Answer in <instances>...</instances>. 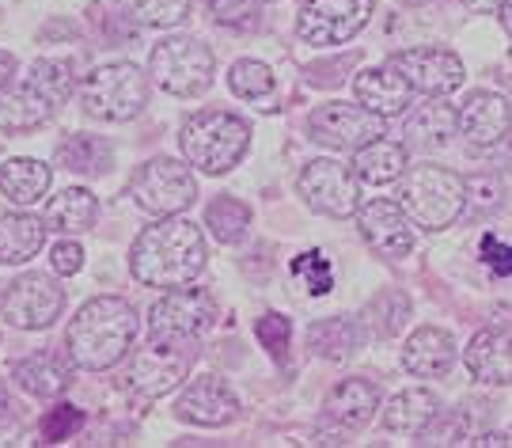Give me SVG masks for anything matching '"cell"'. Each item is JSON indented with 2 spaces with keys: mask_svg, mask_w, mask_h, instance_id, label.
<instances>
[{
  "mask_svg": "<svg viewBox=\"0 0 512 448\" xmlns=\"http://www.w3.org/2000/svg\"><path fill=\"white\" fill-rule=\"evenodd\" d=\"M471 445H482V448H494V445H512V437H505V433H478Z\"/></svg>",
  "mask_w": 512,
  "mask_h": 448,
  "instance_id": "obj_43",
  "label": "cell"
},
{
  "mask_svg": "<svg viewBox=\"0 0 512 448\" xmlns=\"http://www.w3.org/2000/svg\"><path fill=\"white\" fill-rule=\"evenodd\" d=\"M357 217H361V236H365L376 255L406 259L414 251V221L406 217V209L399 202L372 198L368 206L357 209Z\"/></svg>",
  "mask_w": 512,
  "mask_h": 448,
  "instance_id": "obj_16",
  "label": "cell"
},
{
  "mask_svg": "<svg viewBox=\"0 0 512 448\" xmlns=\"http://www.w3.org/2000/svg\"><path fill=\"white\" fill-rule=\"evenodd\" d=\"M311 350L319 357H327V361H349V357L361 350V327H357V319L349 316H334V319H319L315 327H311Z\"/></svg>",
  "mask_w": 512,
  "mask_h": 448,
  "instance_id": "obj_29",
  "label": "cell"
},
{
  "mask_svg": "<svg viewBox=\"0 0 512 448\" xmlns=\"http://www.w3.org/2000/svg\"><path fill=\"white\" fill-rule=\"evenodd\" d=\"M12 422V403H8V395L0 392V430Z\"/></svg>",
  "mask_w": 512,
  "mask_h": 448,
  "instance_id": "obj_45",
  "label": "cell"
},
{
  "mask_svg": "<svg viewBox=\"0 0 512 448\" xmlns=\"http://www.w3.org/2000/svg\"><path fill=\"white\" fill-rule=\"evenodd\" d=\"M217 319V300L209 289H167L148 312V335L202 338Z\"/></svg>",
  "mask_w": 512,
  "mask_h": 448,
  "instance_id": "obj_14",
  "label": "cell"
},
{
  "mask_svg": "<svg viewBox=\"0 0 512 448\" xmlns=\"http://www.w3.org/2000/svg\"><path fill=\"white\" fill-rule=\"evenodd\" d=\"M399 206L414 228L440 232L448 224L459 221V213L467 209V179L437 164H421V168L403 171V190H399Z\"/></svg>",
  "mask_w": 512,
  "mask_h": 448,
  "instance_id": "obj_4",
  "label": "cell"
},
{
  "mask_svg": "<svg viewBox=\"0 0 512 448\" xmlns=\"http://www.w3.org/2000/svg\"><path fill=\"white\" fill-rule=\"evenodd\" d=\"M213 69L217 61L209 54V46H202L198 38H164L152 46V57H148V76L164 88L167 95H202L209 84H213Z\"/></svg>",
  "mask_w": 512,
  "mask_h": 448,
  "instance_id": "obj_8",
  "label": "cell"
},
{
  "mask_svg": "<svg viewBox=\"0 0 512 448\" xmlns=\"http://www.w3.org/2000/svg\"><path fill=\"white\" fill-rule=\"evenodd\" d=\"M296 190L315 213H327V217H353L361 209V179L338 160H311L300 171Z\"/></svg>",
  "mask_w": 512,
  "mask_h": 448,
  "instance_id": "obj_11",
  "label": "cell"
},
{
  "mask_svg": "<svg viewBox=\"0 0 512 448\" xmlns=\"http://www.w3.org/2000/svg\"><path fill=\"white\" fill-rule=\"evenodd\" d=\"M372 19V0H308L300 8L296 31L308 46H342L365 31Z\"/></svg>",
  "mask_w": 512,
  "mask_h": 448,
  "instance_id": "obj_13",
  "label": "cell"
},
{
  "mask_svg": "<svg viewBox=\"0 0 512 448\" xmlns=\"http://www.w3.org/2000/svg\"><path fill=\"white\" fill-rule=\"evenodd\" d=\"M403 365L406 373L421 376V380H437V376H444L456 365V342L440 327H418L414 335L406 338Z\"/></svg>",
  "mask_w": 512,
  "mask_h": 448,
  "instance_id": "obj_20",
  "label": "cell"
},
{
  "mask_svg": "<svg viewBox=\"0 0 512 448\" xmlns=\"http://www.w3.org/2000/svg\"><path fill=\"white\" fill-rule=\"evenodd\" d=\"M133 198L137 206L152 213V217H175V213H186V209L198 202V183L194 175L179 164V160H148L145 168H137L133 175Z\"/></svg>",
  "mask_w": 512,
  "mask_h": 448,
  "instance_id": "obj_9",
  "label": "cell"
},
{
  "mask_svg": "<svg viewBox=\"0 0 512 448\" xmlns=\"http://www.w3.org/2000/svg\"><path fill=\"white\" fill-rule=\"evenodd\" d=\"M148 103V76L133 61L103 65L95 69L80 88V107L99 122H129L145 111Z\"/></svg>",
  "mask_w": 512,
  "mask_h": 448,
  "instance_id": "obj_6",
  "label": "cell"
},
{
  "mask_svg": "<svg viewBox=\"0 0 512 448\" xmlns=\"http://www.w3.org/2000/svg\"><path fill=\"white\" fill-rule=\"evenodd\" d=\"M258 338H262V346L270 350V354L277 357V361H285L289 357V338H293V323L285 316H277V312H270V316L258 319Z\"/></svg>",
  "mask_w": 512,
  "mask_h": 448,
  "instance_id": "obj_38",
  "label": "cell"
},
{
  "mask_svg": "<svg viewBox=\"0 0 512 448\" xmlns=\"http://www.w3.org/2000/svg\"><path fill=\"white\" fill-rule=\"evenodd\" d=\"M50 262H54V270L57 274H80V266H84V247L73 240H65V243H54V251H50Z\"/></svg>",
  "mask_w": 512,
  "mask_h": 448,
  "instance_id": "obj_40",
  "label": "cell"
},
{
  "mask_svg": "<svg viewBox=\"0 0 512 448\" xmlns=\"http://www.w3.org/2000/svg\"><path fill=\"white\" fill-rule=\"evenodd\" d=\"M69 95H73V69L50 57L35 61L23 84L0 88V133H31L46 126Z\"/></svg>",
  "mask_w": 512,
  "mask_h": 448,
  "instance_id": "obj_3",
  "label": "cell"
},
{
  "mask_svg": "<svg viewBox=\"0 0 512 448\" xmlns=\"http://www.w3.org/2000/svg\"><path fill=\"white\" fill-rule=\"evenodd\" d=\"M205 224H209V232H213L220 243H239L243 232H247V224H251V209L243 206L239 198H228V194H224L217 202H209Z\"/></svg>",
  "mask_w": 512,
  "mask_h": 448,
  "instance_id": "obj_31",
  "label": "cell"
},
{
  "mask_svg": "<svg viewBox=\"0 0 512 448\" xmlns=\"http://www.w3.org/2000/svg\"><path fill=\"white\" fill-rule=\"evenodd\" d=\"M440 418V399L425 388H406L399 392L384 411V426L403 437H421Z\"/></svg>",
  "mask_w": 512,
  "mask_h": 448,
  "instance_id": "obj_24",
  "label": "cell"
},
{
  "mask_svg": "<svg viewBox=\"0 0 512 448\" xmlns=\"http://www.w3.org/2000/svg\"><path fill=\"white\" fill-rule=\"evenodd\" d=\"M50 190V168L42 160L16 156L8 164H0V194L16 206H35L38 198Z\"/></svg>",
  "mask_w": 512,
  "mask_h": 448,
  "instance_id": "obj_27",
  "label": "cell"
},
{
  "mask_svg": "<svg viewBox=\"0 0 512 448\" xmlns=\"http://www.w3.org/2000/svg\"><path fill=\"white\" fill-rule=\"evenodd\" d=\"M209 16L217 19L220 27H255L258 8L255 0H209Z\"/></svg>",
  "mask_w": 512,
  "mask_h": 448,
  "instance_id": "obj_39",
  "label": "cell"
},
{
  "mask_svg": "<svg viewBox=\"0 0 512 448\" xmlns=\"http://www.w3.org/2000/svg\"><path fill=\"white\" fill-rule=\"evenodd\" d=\"M478 255H482V262L494 270L497 278L512 274V232H486Z\"/></svg>",
  "mask_w": 512,
  "mask_h": 448,
  "instance_id": "obj_37",
  "label": "cell"
},
{
  "mask_svg": "<svg viewBox=\"0 0 512 448\" xmlns=\"http://www.w3.org/2000/svg\"><path fill=\"white\" fill-rule=\"evenodd\" d=\"M12 76H16V57L8 54V50H0V88H4Z\"/></svg>",
  "mask_w": 512,
  "mask_h": 448,
  "instance_id": "obj_42",
  "label": "cell"
},
{
  "mask_svg": "<svg viewBox=\"0 0 512 448\" xmlns=\"http://www.w3.org/2000/svg\"><path fill=\"white\" fill-rule=\"evenodd\" d=\"M84 430V411H76V407H54V411L42 418V441H69L73 433Z\"/></svg>",
  "mask_w": 512,
  "mask_h": 448,
  "instance_id": "obj_36",
  "label": "cell"
},
{
  "mask_svg": "<svg viewBox=\"0 0 512 448\" xmlns=\"http://www.w3.org/2000/svg\"><path fill=\"white\" fill-rule=\"evenodd\" d=\"M194 342L198 338L148 335V346L137 350L133 365H129V392L141 395V399H160V395L175 392L194 365Z\"/></svg>",
  "mask_w": 512,
  "mask_h": 448,
  "instance_id": "obj_7",
  "label": "cell"
},
{
  "mask_svg": "<svg viewBox=\"0 0 512 448\" xmlns=\"http://www.w3.org/2000/svg\"><path fill=\"white\" fill-rule=\"evenodd\" d=\"M376 411H380V392H376L372 380H361V376L342 380V384L327 395V418L338 422V426H346V430L368 426Z\"/></svg>",
  "mask_w": 512,
  "mask_h": 448,
  "instance_id": "obj_23",
  "label": "cell"
},
{
  "mask_svg": "<svg viewBox=\"0 0 512 448\" xmlns=\"http://www.w3.org/2000/svg\"><path fill=\"white\" fill-rule=\"evenodd\" d=\"M308 133L315 145H327L338 152H357L361 145L384 137V114L368 111L365 103L353 107V103H327V107H315L308 122Z\"/></svg>",
  "mask_w": 512,
  "mask_h": 448,
  "instance_id": "obj_12",
  "label": "cell"
},
{
  "mask_svg": "<svg viewBox=\"0 0 512 448\" xmlns=\"http://www.w3.org/2000/svg\"><path fill=\"white\" fill-rule=\"evenodd\" d=\"M179 145L190 168L205 175H224L247 156L251 145V126L228 111H202L194 114L179 133Z\"/></svg>",
  "mask_w": 512,
  "mask_h": 448,
  "instance_id": "obj_5",
  "label": "cell"
},
{
  "mask_svg": "<svg viewBox=\"0 0 512 448\" xmlns=\"http://www.w3.org/2000/svg\"><path fill=\"white\" fill-rule=\"evenodd\" d=\"M57 160H61L69 171H103V168H107V160H110V149L99 141V137L73 133V137L61 145Z\"/></svg>",
  "mask_w": 512,
  "mask_h": 448,
  "instance_id": "obj_32",
  "label": "cell"
},
{
  "mask_svg": "<svg viewBox=\"0 0 512 448\" xmlns=\"http://www.w3.org/2000/svg\"><path fill=\"white\" fill-rule=\"evenodd\" d=\"M293 274H296V281H304V289H308L311 297H327L330 289H334V266H330V259L323 251H304V255H296Z\"/></svg>",
  "mask_w": 512,
  "mask_h": 448,
  "instance_id": "obj_33",
  "label": "cell"
},
{
  "mask_svg": "<svg viewBox=\"0 0 512 448\" xmlns=\"http://www.w3.org/2000/svg\"><path fill=\"white\" fill-rule=\"evenodd\" d=\"M353 171H357V179H361V183L387 187V183L403 179L406 149L403 145H395V141L376 137V141H368V145H361V149L353 152Z\"/></svg>",
  "mask_w": 512,
  "mask_h": 448,
  "instance_id": "obj_26",
  "label": "cell"
},
{
  "mask_svg": "<svg viewBox=\"0 0 512 448\" xmlns=\"http://www.w3.org/2000/svg\"><path fill=\"white\" fill-rule=\"evenodd\" d=\"M129 270L141 285L179 289L205 270V236L186 217H164L148 224L129 251Z\"/></svg>",
  "mask_w": 512,
  "mask_h": 448,
  "instance_id": "obj_1",
  "label": "cell"
},
{
  "mask_svg": "<svg viewBox=\"0 0 512 448\" xmlns=\"http://www.w3.org/2000/svg\"><path fill=\"white\" fill-rule=\"evenodd\" d=\"M467 202H475L482 209H494L501 202V183H497L494 175H486V179H471L467 183Z\"/></svg>",
  "mask_w": 512,
  "mask_h": 448,
  "instance_id": "obj_41",
  "label": "cell"
},
{
  "mask_svg": "<svg viewBox=\"0 0 512 448\" xmlns=\"http://www.w3.org/2000/svg\"><path fill=\"white\" fill-rule=\"evenodd\" d=\"M42 243H46V221H38L31 213H4L0 217V262L4 266L35 259Z\"/></svg>",
  "mask_w": 512,
  "mask_h": 448,
  "instance_id": "obj_25",
  "label": "cell"
},
{
  "mask_svg": "<svg viewBox=\"0 0 512 448\" xmlns=\"http://www.w3.org/2000/svg\"><path fill=\"white\" fill-rule=\"evenodd\" d=\"M353 92H357V99L365 103L368 111L391 118V114H403L410 107L414 88L406 84V76L395 65H380V69H365V73L357 76Z\"/></svg>",
  "mask_w": 512,
  "mask_h": 448,
  "instance_id": "obj_21",
  "label": "cell"
},
{
  "mask_svg": "<svg viewBox=\"0 0 512 448\" xmlns=\"http://www.w3.org/2000/svg\"><path fill=\"white\" fill-rule=\"evenodd\" d=\"M126 4L133 19H141L148 27H175L190 12V0H118Z\"/></svg>",
  "mask_w": 512,
  "mask_h": 448,
  "instance_id": "obj_34",
  "label": "cell"
},
{
  "mask_svg": "<svg viewBox=\"0 0 512 448\" xmlns=\"http://www.w3.org/2000/svg\"><path fill=\"white\" fill-rule=\"evenodd\" d=\"M65 312V289L46 274H23L0 297V316L19 331H46Z\"/></svg>",
  "mask_w": 512,
  "mask_h": 448,
  "instance_id": "obj_10",
  "label": "cell"
},
{
  "mask_svg": "<svg viewBox=\"0 0 512 448\" xmlns=\"http://www.w3.org/2000/svg\"><path fill=\"white\" fill-rule=\"evenodd\" d=\"M463 361H467V373L482 384H512V335L509 331H478Z\"/></svg>",
  "mask_w": 512,
  "mask_h": 448,
  "instance_id": "obj_22",
  "label": "cell"
},
{
  "mask_svg": "<svg viewBox=\"0 0 512 448\" xmlns=\"http://www.w3.org/2000/svg\"><path fill=\"white\" fill-rule=\"evenodd\" d=\"M99 217V198L84 187H69L61 190L57 198H50L46 206V224L57 228V232H88Z\"/></svg>",
  "mask_w": 512,
  "mask_h": 448,
  "instance_id": "obj_28",
  "label": "cell"
},
{
  "mask_svg": "<svg viewBox=\"0 0 512 448\" xmlns=\"http://www.w3.org/2000/svg\"><path fill=\"white\" fill-rule=\"evenodd\" d=\"M175 414H179L183 422H190V426L217 430V426L236 422L239 399L220 376H202V380H190V384H186V392L179 395V403H175Z\"/></svg>",
  "mask_w": 512,
  "mask_h": 448,
  "instance_id": "obj_17",
  "label": "cell"
},
{
  "mask_svg": "<svg viewBox=\"0 0 512 448\" xmlns=\"http://www.w3.org/2000/svg\"><path fill=\"white\" fill-rule=\"evenodd\" d=\"M387 65H395L406 76V84L421 95L444 99L452 95L467 80V69L452 50H437V46H414V50H399L391 54Z\"/></svg>",
  "mask_w": 512,
  "mask_h": 448,
  "instance_id": "obj_15",
  "label": "cell"
},
{
  "mask_svg": "<svg viewBox=\"0 0 512 448\" xmlns=\"http://www.w3.org/2000/svg\"><path fill=\"white\" fill-rule=\"evenodd\" d=\"M73 357L57 350H35L16 365V384L35 399H54L73 384Z\"/></svg>",
  "mask_w": 512,
  "mask_h": 448,
  "instance_id": "obj_19",
  "label": "cell"
},
{
  "mask_svg": "<svg viewBox=\"0 0 512 448\" xmlns=\"http://www.w3.org/2000/svg\"><path fill=\"white\" fill-rule=\"evenodd\" d=\"M471 12H494V8H501L505 0H463Z\"/></svg>",
  "mask_w": 512,
  "mask_h": 448,
  "instance_id": "obj_44",
  "label": "cell"
},
{
  "mask_svg": "<svg viewBox=\"0 0 512 448\" xmlns=\"http://www.w3.org/2000/svg\"><path fill=\"white\" fill-rule=\"evenodd\" d=\"M501 23H505V31L512 35V0H505V4H501Z\"/></svg>",
  "mask_w": 512,
  "mask_h": 448,
  "instance_id": "obj_46",
  "label": "cell"
},
{
  "mask_svg": "<svg viewBox=\"0 0 512 448\" xmlns=\"http://www.w3.org/2000/svg\"><path fill=\"white\" fill-rule=\"evenodd\" d=\"M456 130H459V111H452L448 103H425L406 122V137H414L418 145H444Z\"/></svg>",
  "mask_w": 512,
  "mask_h": 448,
  "instance_id": "obj_30",
  "label": "cell"
},
{
  "mask_svg": "<svg viewBox=\"0 0 512 448\" xmlns=\"http://www.w3.org/2000/svg\"><path fill=\"white\" fill-rule=\"evenodd\" d=\"M228 84H232V92L239 99H262V95L274 92V73L262 61H236Z\"/></svg>",
  "mask_w": 512,
  "mask_h": 448,
  "instance_id": "obj_35",
  "label": "cell"
},
{
  "mask_svg": "<svg viewBox=\"0 0 512 448\" xmlns=\"http://www.w3.org/2000/svg\"><path fill=\"white\" fill-rule=\"evenodd\" d=\"M512 130V107L505 95L475 92L459 107V133L467 137L471 149H494Z\"/></svg>",
  "mask_w": 512,
  "mask_h": 448,
  "instance_id": "obj_18",
  "label": "cell"
},
{
  "mask_svg": "<svg viewBox=\"0 0 512 448\" xmlns=\"http://www.w3.org/2000/svg\"><path fill=\"white\" fill-rule=\"evenodd\" d=\"M133 338H137V312L129 308L126 300L95 297L69 323L65 346H69V357L76 361V369L103 373V369L118 365L126 357Z\"/></svg>",
  "mask_w": 512,
  "mask_h": 448,
  "instance_id": "obj_2",
  "label": "cell"
}]
</instances>
